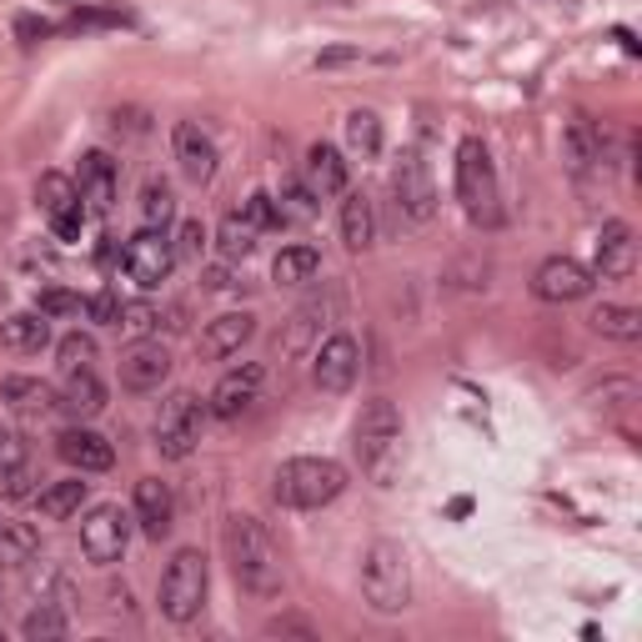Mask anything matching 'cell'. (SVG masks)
Here are the masks:
<instances>
[{
  "instance_id": "6da1fadb",
  "label": "cell",
  "mask_w": 642,
  "mask_h": 642,
  "mask_svg": "<svg viewBox=\"0 0 642 642\" xmlns=\"http://www.w3.org/2000/svg\"><path fill=\"white\" fill-rule=\"evenodd\" d=\"M227 558H231V577L241 583V593H251V597L282 593V558H276L272 532L256 517H247V512L227 517Z\"/></svg>"
},
{
  "instance_id": "7a4b0ae2",
  "label": "cell",
  "mask_w": 642,
  "mask_h": 642,
  "mask_svg": "<svg viewBox=\"0 0 642 642\" xmlns=\"http://www.w3.org/2000/svg\"><path fill=\"white\" fill-rule=\"evenodd\" d=\"M357 462L362 472L377 482V488H392L397 472H402V412H397L392 397H371L362 402L357 416Z\"/></svg>"
},
{
  "instance_id": "3957f363",
  "label": "cell",
  "mask_w": 642,
  "mask_h": 642,
  "mask_svg": "<svg viewBox=\"0 0 642 642\" xmlns=\"http://www.w3.org/2000/svg\"><path fill=\"white\" fill-rule=\"evenodd\" d=\"M346 492V467L332 457H291L276 467L272 497L291 512H317L326 502H336Z\"/></svg>"
},
{
  "instance_id": "277c9868",
  "label": "cell",
  "mask_w": 642,
  "mask_h": 642,
  "mask_svg": "<svg viewBox=\"0 0 642 642\" xmlns=\"http://www.w3.org/2000/svg\"><path fill=\"white\" fill-rule=\"evenodd\" d=\"M362 597L371 603V612H387V618L412 607V562L387 537L362 552Z\"/></svg>"
},
{
  "instance_id": "5b68a950",
  "label": "cell",
  "mask_w": 642,
  "mask_h": 642,
  "mask_svg": "<svg viewBox=\"0 0 642 642\" xmlns=\"http://www.w3.org/2000/svg\"><path fill=\"white\" fill-rule=\"evenodd\" d=\"M457 202L472 227H497V171L477 136L457 146Z\"/></svg>"
},
{
  "instance_id": "8992f818",
  "label": "cell",
  "mask_w": 642,
  "mask_h": 642,
  "mask_svg": "<svg viewBox=\"0 0 642 642\" xmlns=\"http://www.w3.org/2000/svg\"><path fill=\"white\" fill-rule=\"evenodd\" d=\"M206 587H211V572H206V558L196 548H181L176 558L161 572V612L171 622H191L202 618L206 607Z\"/></svg>"
},
{
  "instance_id": "52a82bcc",
  "label": "cell",
  "mask_w": 642,
  "mask_h": 642,
  "mask_svg": "<svg viewBox=\"0 0 642 642\" xmlns=\"http://www.w3.org/2000/svg\"><path fill=\"white\" fill-rule=\"evenodd\" d=\"M206 416H211V406H206L196 392L167 397V402H161V412H156V447H161V457L186 462V457L202 447Z\"/></svg>"
},
{
  "instance_id": "ba28073f",
  "label": "cell",
  "mask_w": 642,
  "mask_h": 642,
  "mask_svg": "<svg viewBox=\"0 0 642 642\" xmlns=\"http://www.w3.org/2000/svg\"><path fill=\"white\" fill-rule=\"evenodd\" d=\"M131 548V512H121L116 502H101V507L85 512L81 523V552L95 568H111V562L126 558Z\"/></svg>"
},
{
  "instance_id": "9c48e42d",
  "label": "cell",
  "mask_w": 642,
  "mask_h": 642,
  "mask_svg": "<svg viewBox=\"0 0 642 642\" xmlns=\"http://www.w3.org/2000/svg\"><path fill=\"white\" fill-rule=\"evenodd\" d=\"M121 262H126V276H131L141 291H156V286L176 272V247H171V237L161 227H146L126 241V256H121Z\"/></svg>"
},
{
  "instance_id": "30bf717a",
  "label": "cell",
  "mask_w": 642,
  "mask_h": 642,
  "mask_svg": "<svg viewBox=\"0 0 642 642\" xmlns=\"http://www.w3.org/2000/svg\"><path fill=\"white\" fill-rule=\"evenodd\" d=\"M357 371H362V346L346 332L326 336V342L311 352V381H317V392H332V397L352 392Z\"/></svg>"
},
{
  "instance_id": "8fae6325",
  "label": "cell",
  "mask_w": 642,
  "mask_h": 642,
  "mask_svg": "<svg viewBox=\"0 0 642 642\" xmlns=\"http://www.w3.org/2000/svg\"><path fill=\"white\" fill-rule=\"evenodd\" d=\"M266 227H272V196H266V191H256V196H247V202H241V211H231L227 221H221L216 247H221V256H227V262L251 256V247H256V237H262Z\"/></svg>"
},
{
  "instance_id": "7c38bea8",
  "label": "cell",
  "mask_w": 642,
  "mask_h": 642,
  "mask_svg": "<svg viewBox=\"0 0 642 642\" xmlns=\"http://www.w3.org/2000/svg\"><path fill=\"white\" fill-rule=\"evenodd\" d=\"M392 191H397V206H402L406 221H432V216H437V186H432V171L416 151H406L402 161H397Z\"/></svg>"
},
{
  "instance_id": "4fadbf2b",
  "label": "cell",
  "mask_w": 642,
  "mask_h": 642,
  "mask_svg": "<svg viewBox=\"0 0 642 642\" xmlns=\"http://www.w3.org/2000/svg\"><path fill=\"white\" fill-rule=\"evenodd\" d=\"M587 291H593V272H587L583 262H572V256H548V262L532 272V297L537 301L562 307V301H583Z\"/></svg>"
},
{
  "instance_id": "5bb4252c",
  "label": "cell",
  "mask_w": 642,
  "mask_h": 642,
  "mask_svg": "<svg viewBox=\"0 0 642 642\" xmlns=\"http://www.w3.org/2000/svg\"><path fill=\"white\" fill-rule=\"evenodd\" d=\"M262 381L266 371L256 367V362H241V367H231L227 377L216 381V392H211V416H221V422H237V416H247L251 406H256V397H262Z\"/></svg>"
},
{
  "instance_id": "9a60e30c",
  "label": "cell",
  "mask_w": 642,
  "mask_h": 642,
  "mask_svg": "<svg viewBox=\"0 0 642 642\" xmlns=\"http://www.w3.org/2000/svg\"><path fill=\"white\" fill-rule=\"evenodd\" d=\"M167 377H171V352L161 342H151V336H141V342L121 352V387L126 392H156Z\"/></svg>"
},
{
  "instance_id": "2e32d148",
  "label": "cell",
  "mask_w": 642,
  "mask_h": 642,
  "mask_svg": "<svg viewBox=\"0 0 642 642\" xmlns=\"http://www.w3.org/2000/svg\"><path fill=\"white\" fill-rule=\"evenodd\" d=\"M116 186H121V171L106 151H91L81 156V171H76V191H81V206L91 216H106L116 206Z\"/></svg>"
},
{
  "instance_id": "e0dca14e",
  "label": "cell",
  "mask_w": 642,
  "mask_h": 642,
  "mask_svg": "<svg viewBox=\"0 0 642 642\" xmlns=\"http://www.w3.org/2000/svg\"><path fill=\"white\" fill-rule=\"evenodd\" d=\"M56 457H60L66 467H76L81 477H91V472H111V462H116L111 442L101 437V432H91V427L60 432V437H56Z\"/></svg>"
},
{
  "instance_id": "ac0fdd59",
  "label": "cell",
  "mask_w": 642,
  "mask_h": 642,
  "mask_svg": "<svg viewBox=\"0 0 642 642\" xmlns=\"http://www.w3.org/2000/svg\"><path fill=\"white\" fill-rule=\"evenodd\" d=\"M216 141L211 136L196 126V121H181L176 126V167H181V176L191 181V186H206V181L216 176Z\"/></svg>"
},
{
  "instance_id": "d6986e66",
  "label": "cell",
  "mask_w": 642,
  "mask_h": 642,
  "mask_svg": "<svg viewBox=\"0 0 642 642\" xmlns=\"http://www.w3.org/2000/svg\"><path fill=\"white\" fill-rule=\"evenodd\" d=\"M638 272V241H632L628 221H607L597 237V276L603 282H628Z\"/></svg>"
},
{
  "instance_id": "ffe728a7",
  "label": "cell",
  "mask_w": 642,
  "mask_h": 642,
  "mask_svg": "<svg viewBox=\"0 0 642 642\" xmlns=\"http://www.w3.org/2000/svg\"><path fill=\"white\" fill-rule=\"evenodd\" d=\"M171 517H176L171 488L161 482V477H141V482H136V523H141V532L161 542V537L171 532Z\"/></svg>"
},
{
  "instance_id": "44dd1931",
  "label": "cell",
  "mask_w": 642,
  "mask_h": 642,
  "mask_svg": "<svg viewBox=\"0 0 642 642\" xmlns=\"http://www.w3.org/2000/svg\"><path fill=\"white\" fill-rule=\"evenodd\" d=\"M307 191L317 196V202H332V196H346V161H342V151L336 146H326V141H317L307 151Z\"/></svg>"
},
{
  "instance_id": "7402d4cb",
  "label": "cell",
  "mask_w": 642,
  "mask_h": 642,
  "mask_svg": "<svg viewBox=\"0 0 642 642\" xmlns=\"http://www.w3.org/2000/svg\"><path fill=\"white\" fill-rule=\"evenodd\" d=\"M251 336H256V317L251 311H227V317H216L202 332V357H211V362L237 357Z\"/></svg>"
},
{
  "instance_id": "603a6c76",
  "label": "cell",
  "mask_w": 642,
  "mask_h": 642,
  "mask_svg": "<svg viewBox=\"0 0 642 642\" xmlns=\"http://www.w3.org/2000/svg\"><path fill=\"white\" fill-rule=\"evenodd\" d=\"M60 406L71 416H101L106 412V381L95 377V367L85 371H66V387H60Z\"/></svg>"
},
{
  "instance_id": "cb8c5ba5",
  "label": "cell",
  "mask_w": 642,
  "mask_h": 642,
  "mask_svg": "<svg viewBox=\"0 0 642 642\" xmlns=\"http://www.w3.org/2000/svg\"><path fill=\"white\" fill-rule=\"evenodd\" d=\"M0 342L11 346L15 357H36L41 346L50 342V321L41 311H15V317L0 321Z\"/></svg>"
},
{
  "instance_id": "d4e9b609",
  "label": "cell",
  "mask_w": 642,
  "mask_h": 642,
  "mask_svg": "<svg viewBox=\"0 0 642 642\" xmlns=\"http://www.w3.org/2000/svg\"><path fill=\"white\" fill-rule=\"evenodd\" d=\"M562 161H568L572 171H587L603 161V136H597V126L587 116H572L568 126H562Z\"/></svg>"
},
{
  "instance_id": "484cf974",
  "label": "cell",
  "mask_w": 642,
  "mask_h": 642,
  "mask_svg": "<svg viewBox=\"0 0 642 642\" xmlns=\"http://www.w3.org/2000/svg\"><path fill=\"white\" fill-rule=\"evenodd\" d=\"M317 216V196L307 191V181H282V191L272 196V227H307Z\"/></svg>"
},
{
  "instance_id": "4316f807",
  "label": "cell",
  "mask_w": 642,
  "mask_h": 642,
  "mask_svg": "<svg viewBox=\"0 0 642 642\" xmlns=\"http://www.w3.org/2000/svg\"><path fill=\"white\" fill-rule=\"evenodd\" d=\"M371 237H377V211H371L367 191H352V196L342 202V241L352 251H367Z\"/></svg>"
},
{
  "instance_id": "83f0119b",
  "label": "cell",
  "mask_w": 642,
  "mask_h": 642,
  "mask_svg": "<svg viewBox=\"0 0 642 642\" xmlns=\"http://www.w3.org/2000/svg\"><path fill=\"white\" fill-rule=\"evenodd\" d=\"M593 332L607 336V342H638L642 336V311L638 307H618V301H603V307L593 311Z\"/></svg>"
},
{
  "instance_id": "f1b7e54d",
  "label": "cell",
  "mask_w": 642,
  "mask_h": 642,
  "mask_svg": "<svg viewBox=\"0 0 642 642\" xmlns=\"http://www.w3.org/2000/svg\"><path fill=\"white\" fill-rule=\"evenodd\" d=\"M36 202L46 216H60V211H85L81 206V191H76V176H60V171H46L36 181Z\"/></svg>"
},
{
  "instance_id": "f546056e",
  "label": "cell",
  "mask_w": 642,
  "mask_h": 642,
  "mask_svg": "<svg viewBox=\"0 0 642 642\" xmlns=\"http://www.w3.org/2000/svg\"><path fill=\"white\" fill-rule=\"evenodd\" d=\"M317 272H321L317 247H286L272 262V276L282 286H307V282H317Z\"/></svg>"
},
{
  "instance_id": "4dcf8cb0",
  "label": "cell",
  "mask_w": 642,
  "mask_h": 642,
  "mask_svg": "<svg viewBox=\"0 0 642 642\" xmlns=\"http://www.w3.org/2000/svg\"><path fill=\"white\" fill-rule=\"evenodd\" d=\"M0 397L15 406V412H25V416H36V412H46L50 402H56V392H50L46 381H36V377H11L5 387H0Z\"/></svg>"
},
{
  "instance_id": "1f68e13d",
  "label": "cell",
  "mask_w": 642,
  "mask_h": 642,
  "mask_svg": "<svg viewBox=\"0 0 642 642\" xmlns=\"http://www.w3.org/2000/svg\"><path fill=\"white\" fill-rule=\"evenodd\" d=\"M81 502H85V482H81V477H71V482H50V488L41 492V517L66 523L71 512H81Z\"/></svg>"
},
{
  "instance_id": "d6a6232c",
  "label": "cell",
  "mask_w": 642,
  "mask_h": 642,
  "mask_svg": "<svg viewBox=\"0 0 642 642\" xmlns=\"http://www.w3.org/2000/svg\"><path fill=\"white\" fill-rule=\"evenodd\" d=\"M336 311V301H311V307H301L297 317H291V332H286L282 352H307V342L317 336V326Z\"/></svg>"
},
{
  "instance_id": "836d02e7",
  "label": "cell",
  "mask_w": 642,
  "mask_h": 642,
  "mask_svg": "<svg viewBox=\"0 0 642 642\" xmlns=\"http://www.w3.org/2000/svg\"><path fill=\"white\" fill-rule=\"evenodd\" d=\"M66 612H60L56 603H41V607H31L25 612V622H21V632H25V642H56V638H66Z\"/></svg>"
},
{
  "instance_id": "e575fe53",
  "label": "cell",
  "mask_w": 642,
  "mask_h": 642,
  "mask_svg": "<svg viewBox=\"0 0 642 642\" xmlns=\"http://www.w3.org/2000/svg\"><path fill=\"white\" fill-rule=\"evenodd\" d=\"M346 146L357 156H377L381 151V121H377V111H352L346 116Z\"/></svg>"
},
{
  "instance_id": "d590c367",
  "label": "cell",
  "mask_w": 642,
  "mask_h": 642,
  "mask_svg": "<svg viewBox=\"0 0 642 642\" xmlns=\"http://www.w3.org/2000/svg\"><path fill=\"white\" fill-rule=\"evenodd\" d=\"M141 216H146V227H167L171 216H176V191L161 176H151L141 186Z\"/></svg>"
},
{
  "instance_id": "8d00e7d4",
  "label": "cell",
  "mask_w": 642,
  "mask_h": 642,
  "mask_svg": "<svg viewBox=\"0 0 642 642\" xmlns=\"http://www.w3.org/2000/svg\"><path fill=\"white\" fill-rule=\"evenodd\" d=\"M56 357H60V371H85V367H95L101 346H95L91 332H71V336H60Z\"/></svg>"
},
{
  "instance_id": "74e56055",
  "label": "cell",
  "mask_w": 642,
  "mask_h": 642,
  "mask_svg": "<svg viewBox=\"0 0 642 642\" xmlns=\"http://www.w3.org/2000/svg\"><path fill=\"white\" fill-rule=\"evenodd\" d=\"M121 25H131V15L116 5H81V11H71L66 31H121Z\"/></svg>"
},
{
  "instance_id": "f35d334b",
  "label": "cell",
  "mask_w": 642,
  "mask_h": 642,
  "mask_svg": "<svg viewBox=\"0 0 642 642\" xmlns=\"http://www.w3.org/2000/svg\"><path fill=\"white\" fill-rule=\"evenodd\" d=\"M36 311H41L46 321L85 317V297H76V291H66V286H50V291H41V297H36Z\"/></svg>"
},
{
  "instance_id": "ab89813d",
  "label": "cell",
  "mask_w": 642,
  "mask_h": 642,
  "mask_svg": "<svg viewBox=\"0 0 642 642\" xmlns=\"http://www.w3.org/2000/svg\"><path fill=\"white\" fill-rule=\"evenodd\" d=\"M156 307H146V301H121V317H116V326L126 336H131V342H141V336H151V326H156Z\"/></svg>"
},
{
  "instance_id": "60d3db41",
  "label": "cell",
  "mask_w": 642,
  "mask_h": 642,
  "mask_svg": "<svg viewBox=\"0 0 642 642\" xmlns=\"http://www.w3.org/2000/svg\"><path fill=\"white\" fill-rule=\"evenodd\" d=\"M171 247H176V262H196V256L206 251V227L202 221H181V231H176Z\"/></svg>"
},
{
  "instance_id": "b9f144b4",
  "label": "cell",
  "mask_w": 642,
  "mask_h": 642,
  "mask_svg": "<svg viewBox=\"0 0 642 642\" xmlns=\"http://www.w3.org/2000/svg\"><path fill=\"white\" fill-rule=\"evenodd\" d=\"M25 467V442L15 432H0V482H11Z\"/></svg>"
},
{
  "instance_id": "7bdbcfd3",
  "label": "cell",
  "mask_w": 642,
  "mask_h": 642,
  "mask_svg": "<svg viewBox=\"0 0 642 642\" xmlns=\"http://www.w3.org/2000/svg\"><path fill=\"white\" fill-rule=\"evenodd\" d=\"M85 317H91V321H106V326H116L121 297H116V291H95V297H85Z\"/></svg>"
},
{
  "instance_id": "ee69618b",
  "label": "cell",
  "mask_w": 642,
  "mask_h": 642,
  "mask_svg": "<svg viewBox=\"0 0 642 642\" xmlns=\"http://www.w3.org/2000/svg\"><path fill=\"white\" fill-rule=\"evenodd\" d=\"M266 638H317V628L301 618H272L266 622Z\"/></svg>"
},
{
  "instance_id": "f6af8a7d",
  "label": "cell",
  "mask_w": 642,
  "mask_h": 642,
  "mask_svg": "<svg viewBox=\"0 0 642 642\" xmlns=\"http://www.w3.org/2000/svg\"><path fill=\"white\" fill-rule=\"evenodd\" d=\"M81 227H85V211H60V216H50V231H56L60 241H81Z\"/></svg>"
},
{
  "instance_id": "bcb514c9",
  "label": "cell",
  "mask_w": 642,
  "mask_h": 642,
  "mask_svg": "<svg viewBox=\"0 0 642 642\" xmlns=\"http://www.w3.org/2000/svg\"><path fill=\"white\" fill-rule=\"evenodd\" d=\"M15 36H21L25 46H36V41L50 36V21H41V15H15Z\"/></svg>"
},
{
  "instance_id": "7dc6e473",
  "label": "cell",
  "mask_w": 642,
  "mask_h": 642,
  "mask_svg": "<svg viewBox=\"0 0 642 642\" xmlns=\"http://www.w3.org/2000/svg\"><path fill=\"white\" fill-rule=\"evenodd\" d=\"M346 60H357V50H352V46H336V50H321L317 66H346Z\"/></svg>"
},
{
  "instance_id": "c3c4849f",
  "label": "cell",
  "mask_w": 642,
  "mask_h": 642,
  "mask_svg": "<svg viewBox=\"0 0 642 642\" xmlns=\"http://www.w3.org/2000/svg\"><path fill=\"white\" fill-rule=\"evenodd\" d=\"M206 286H211V291H227V286H237V282H231L227 266H211V272H206Z\"/></svg>"
},
{
  "instance_id": "681fc988",
  "label": "cell",
  "mask_w": 642,
  "mask_h": 642,
  "mask_svg": "<svg viewBox=\"0 0 642 642\" xmlns=\"http://www.w3.org/2000/svg\"><path fill=\"white\" fill-rule=\"evenodd\" d=\"M0 532H5V523H0Z\"/></svg>"
}]
</instances>
